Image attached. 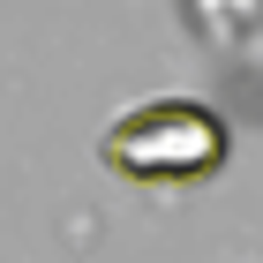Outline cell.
Listing matches in <instances>:
<instances>
[{
    "label": "cell",
    "instance_id": "obj_1",
    "mask_svg": "<svg viewBox=\"0 0 263 263\" xmlns=\"http://www.w3.org/2000/svg\"><path fill=\"white\" fill-rule=\"evenodd\" d=\"M233 151V128L218 121V105L203 98H151V105H128L121 121L98 136V165L121 173V181L143 188H188V181H211Z\"/></svg>",
    "mask_w": 263,
    "mask_h": 263
}]
</instances>
